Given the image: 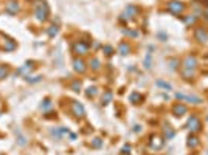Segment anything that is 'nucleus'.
Here are the masks:
<instances>
[{"mask_svg": "<svg viewBox=\"0 0 208 155\" xmlns=\"http://www.w3.org/2000/svg\"><path fill=\"white\" fill-rule=\"evenodd\" d=\"M81 87H83V84H81V81H79V79H75V81L72 82V84H70V88H72L73 92H76V93L81 92Z\"/></svg>", "mask_w": 208, "mask_h": 155, "instance_id": "nucleus-21", "label": "nucleus"}, {"mask_svg": "<svg viewBox=\"0 0 208 155\" xmlns=\"http://www.w3.org/2000/svg\"><path fill=\"white\" fill-rule=\"evenodd\" d=\"M73 51L79 56H84V54L89 53V43L84 42V41H78L73 43Z\"/></svg>", "mask_w": 208, "mask_h": 155, "instance_id": "nucleus-7", "label": "nucleus"}, {"mask_svg": "<svg viewBox=\"0 0 208 155\" xmlns=\"http://www.w3.org/2000/svg\"><path fill=\"white\" fill-rule=\"evenodd\" d=\"M123 33H124V34H128V36H132V37H135V36H137V33H135V31H128V30H124Z\"/></svg>", "mask_w": 208, "mask_h": 155, "instance_id": "nucleus-34", "label": "nucleus"}, {"mask_svg": "<svg viewBox=\"0 0 208 155\" xmlns=\"http://www.w3.org/2000/svg\"><path fill=\"white\" fill-rule=\"evenodd\" d=\"M182 76L185 78V79H193V78L196 76V71H193V70H182Z\"/></svg>", "mask_w": 208, "mask_h": 155, "instance_id": "nucleus-22", "label": "nucleus"}, {"mask_svg": "<svg viewBox=\"0 0 208 155\" xmlns=\"http://www.w3.org/2000/svg\"><path fill=\"white\" fill-rule=\"evenodd\" d=\"M96 93H98L96 87H89V88H87V92H85V95H87V98H93Z\"/></svg>", "mask_w": 208, "mask_h": 155, "instance_id": "nucleus-26", "label": "nucleus"}, {"mask_svg": "<svg viewBox=\"0 0 208 155\" xmlns=\"http://www.w3.org/2000/svg\"><path fill=\"white\" fill-rule=\"evenodd\" d=\"M9 75V70L6 67H3V65H0V79H3V78H6Z\"/></svg>", "mask_w": 208, "mask_h": 155, "instance_id": "nucleus-27", "label": "nucleus"}, {"mask_svg": "<svg viewBox=\"0 0 208 155\" xmlns=\"http://www.w3.org/2000/svg\"><path fill=\"white\" fill-rule=\"evenodd\" d=\"M58 26L56 25H51V26H48V30H47V34L48 36H50V37H54V36H56L58 34Z\"/></svg>", "mask_w": 208, "mask_h": 155, "instance_id": "nucleus-25", "label": "nucleus"}, {"mask_svg": "<svg viewBox=\"0 0 208 155\" xmlns=\"http://www.w3.org/2000/svg\"><path fill=\"white\" fill-rule=\"evenodd\" d=\"M26 81H28V82H39L41 81V76H34L33 79H26Z\"/></svg>", "mask_w": 208, "mask_h": 155, "instance_id": "nucleus-36", "label": "nucleus"}, {"mask_svg": "<svg viewBox=\"0 0 208 155\" xmlns=\"http://www.w3.org/2000/svg\"><path fill=\"white\" fill-rule=\"evenodd\" d=\"M112 98H113V93L110 92V90H106L103 93V98H101V101H103V106L104 104H109L112 101Z\"/></svg>", "mask_w": 208, "mask_h": 155, "instance_id": "nucleus-18", "label": "nucleus"}, {"mask_svg": "<svg viewBox=\"0 0 208 155\" xmlns=\"http://www.w3.org/2000/svg\"><path fill=\"white\" fill-rule=\"evenodd\" d=\"M188 112V107L185 106L183 102H176L172 106V115L174 116H183V115H187Z\"/></svg>", "mask_w": 208, "mask_h": 155, "instance_id": "nucleus-9", "label": "nucleus"}, {"mask_svg": "<svg viewBox=\"0 0 208 155\" xmlns=\"http://www.w3.org/2000/svg\"><path fill=\"white\" fill-rule=\"evenodd\" d=\"M103 50H104V53H106V54H109V56H110V54H113V48H112L110 45H106Z\"/></svg>", "mask_w": 208, "mask_h": 155, "instance_id": "nucleus-30", "label": "nucleus"}, {"mask_svg": "<svg viewBox=\"0 0 208 155\" xmlns=\"http://www.w3.org/2000/svg\"><path fill=\"white\" fill-rule=\"evenodd\" d=\"M16 42L13 41V39H8L6 37V41H5V45H3V48H5V51H13V50H16Z\"/></svg>", "mask_w": 208, "mask_h": 155, "instance_id": "nucleus-17", "label": "nucleus"}, {"mask_svg": "<svg viewBox=\"0 0 208 155\" xmlns=\"http://www.w3.org/2000/svg\"><path fill=\"white\" fill-rule=\"evenodd\" d=\"M199 144H200V140H199V138L196 137L194 134H191V135L188 137V147H191V149H197Z\"/></svg>", "mask_w": 208, "mask_h": 155, "instance_id": "nucleus-14", "label": "nucleus"}, {"mask_svg": "<svg viewBox=\"0 0 208 155\" xmlns=\"http://www.w3.org/2000/svg\"><path fill=\"white\" fill-rule=\"evenodd\" d=\"M72 112L73 115L76 116V118H83V116L85 115V109L81 102L78 101H72Z\"/></svg>", "mask_w": 208, "mask_h": 155, "instance_id": "nucleus-8", "label": "nucleus"}, {"mask_svg": "<svg viewBox=\"0 0 208 155\" xmlns=\"http://www.w3.org/2000/svg\"><path fill=\"white\" fill-rule=\"evenodd\" d=\"M121 152H123L124 155L130 154V146H129V144H124V146H123V149H121Z\"/></svg>", "mask_w": 208, "mask_h": 155, "instance_id": "nucleus-32", "label": "nucleus"}, {"mask_svg": "<svg viewBox=\"0 0 208 155\" xmlns=\"http://www.w3.org/2000/svg\"><path fill=\"white\" fill-rule=\"evenodd\" d=\"M202 2H204V5H205V6L208 8V0H202Z\"/></svg>", "mask_w": 208, "mask_h": 155, "instance_id": "nucleus-39", "label": "nucleus"}, {"mask_svg": "<svg viewBox=\"0 0 208 155\" xmlns=\"http://www.w3.org/2000/svg\"><path fill=\"white\" fill-rule=\"evenodd\" d=\"M137 13H138V9H137V6H134V5H130V6L126 8L124 14H123V19H129V17H135Z\"/></svg>", "mask_w": 208, "mask_h": 155, "instance_id": "nucleus-13", "label": "nucleus"}, {"mask_svg": "<svg viewBox=\"0 0 208 155\" xmlns=\"http://www.w3.org/2000/svg\"><path fill=\"white\" fill-rule=\"evenodd\" d=\"M26 70H33V67H31V64H25V67H22L20 70H19V73H24V71H26Z\"/></svg>", "mask_w": 208, "mask_h": 155, "instance_id": "nucleus-31", "label": "nucleus"}, {"mask_svg": "<svg viewBox=\"0 0 208 155\" xmlns=\"http://www.w3.org/2000/svg\"><path fill=\"white\" fill-rule=\"evenodd\" d=\"M182 70H193V71H196V70H197V58H196L194 54H188V56H185L183 62H182Z\"/></svg>", "mask_w": 208, "mask_h": 155, "instance_id": "nucleus-4", "label": "nucleus"}, {"mask_svg": "<svg viewBox=\"0 0 208 155\" xmlns=\"http://www.w3.org/2000/svg\"><path fill=\"white\" fill-rule=\"evenodd\" d=\"M204 16H205V19H207V20H208V8H207V9H205V11H204Z\"/></svg>", "mask_w": 208, "mask_h": 155, "instance_id": "nucleus-38", "label": "nucleus"}, {"mask_svg": "<svg viewBox=\"0 0 208 155\" xmlns=\"http://www.w3.org/2000/svg\"><path fill=\"white\" fill-rule=\"evenodd\" d=\"M101 144H103L101 138H93V141H92V147H101Z\"/></svg>", "mask_w": 208, "mask_h": 155, "instance_id": "nucleus-28", "label": "nucleus"}, {"mask_svg": "<svg viewBox=\"0 0 208 155\" xmlns=\"http://www.w3.org/2000/svg\"><path fill=\"white\" fill-rule=\"evenodd\" d=\"M141 95L140 93H137V92H134V93H130V96H129V101L132 102V104H138V102H141Z\"/></svg>", "mask_w": 208, "mask_h": 155, "instance_id": "nucleus-20", "label": "nucleus"}, {"mask_svg": "<svg viewBox=\"0 0 208 155\" xmlns=\"http://www.w3.org/2000/svg\"><path fill=\"white\" fill-rule=\"evenodd\" d=\"M118 51L121 53L123 56H128V54L130 53V45H129L128 42H121V43L118 45Z\"/></svg>", "mask_w": 208, "mask_h": 155, "instance_id": "nucleus-16", "label": "nucleus"}, {"mask_svg": "<svg viewBox=\"0 0 208 155\" xmlns=\"http://www.w3.org/2000/svg\"><path fill=\"white\" fill-rule=\"evenodd\" d=\"M196 20H197V16H187V17H183V22L187 25H194Z\"/></svg>", "mask_w": 208, "mask_h": 155, "instance_id": "nucleus-23", "label": "nucleus"}, {"mask_svg": "<svg viewBox=\"0 0 208 155\" xmlns=\"http://www.w3.org/2000/svg\"><path fill=\"white\" fill-rule=\"evenodd\" d=\"M19 9H20L19 2H16V0H9V2H6V5H5V11H6L8 14H11V16L17 14Z\"/></svg>", "mask_w": 208, "mask_h": 155, "instance_id": "nucleus-10", "label": "nucleus"}, {"mask_svg": "<svg viewBox=\"0 0 208 155\" xmlns=\"http://www.w3.org/2000/svg\"><path fill=\"white\" fill-rule=\"evenodd\" d=\"M176 99H177V101H187V102H191V104H200L202 102V99L199 96L185 95V93H180V92L176 93Z\"/></svg>", "mask_w": 208, "mask_h": 155, "instance_id": "nucleus-6", "label": "nucleus"}, {"mask_svg": "<svg viewBox=\"0 0 208 155\" xmlns=\"http://www.w3.org/2000/svg\"><path fill=\"white\" fill-rule=\"evenodd\" d=\"M177 64H179V62H177V60H172V62H171V68L174 70V68H176V67H177Z\"/></svg>", "mask_w": 208, "mask_h": 155, "instance_id": "nucleus-37", "label": "nucleus"}, {"mask_svg": "<svg viewBox=\"0 0 208 155\" xmlns=\"http://www.w3.org/2000/svg\"><path fill=\"white\" fill-rule=\"evenodd\" d=\"M73 68H75V71H78V73H84V71L87 70L85 62L81 58H75L73 59Z\"/></svg>", "mask_w": 208, "mask_h": 155, "instance_id": "nucleus-11", "label": "nucleus"}, {"mask_svg": "<svg viewBox=\"0 0 208 155\" xmlns=\"http://www.w3.org/2000/svg\"><path fill=\"white\" fill-rule=\"evenodd\" d=\"M145 67L146 68H151V53L146 54V59H145Z\"/></svg>", "mask_w": 208, "mask_h": 155, "instance_id": "nucleus-29", "label": "nucleus"}, {"mask_svg": "<svg viewBox=\"0 0 208 155\" xmlns=\"http://www.w3.org/2000/svg\"><path fill=\"white\" fill-rule=\"evenodd\" d=\"M157 85H158V87H162V88H165V90H172V85L169 84V82L162 81V79H158V81H157Z\"/></svg>", "mask_w": 208, "mask_h": 155, "instance_id": "nucleus-24", "label": "nucleus"}, {"mask_svg": "<svg viewBox=\"0 0 208 155\" xmlns=\"http://www.w3.org/2000/svg\"><path fill=\"white\" fill-rule=\"evenodd\" d=\"M163 134H165L166 140H172L174 135H176V132H174V129L169 124H165V126H163Z\"/></svg>", "mask_w": 208, "mask_h": 155, "instance_id": "nucleus-15", "label": "nucleus"}, {"mask_svg": "<svg viewBox=\"0 0 208 155\" xmlns=\"http://www.w3.org/2000/svg\"><path fill=\"white\" fill-rule=\"evenodd\" d=\"M194 39L199 43L208 42V30L204 28V26H196V30H194Z\"/></svg>", "mask_w": 208, "mask_h": 155, "instance_id": "nucleus-5", "label": "nucleus"}, {"mask_svg": "<svg viewBox=\"0 0 208 155\" xmlns=\"http://www.w3.org/2000/svg\"><path fill=\"white\" fill-rule=\"evenodd\" d=\"M16 132H17V134H19V143H20V144H22V146H24V144H26L25 138H24V137L20 135V132H19V130H16Z\"/></svg>", "mask_w": 208, "mask_h": 155, "instance_id": "nucleus-33", "label": "nucleus"}, {"mask_svg": "<svg viewBox=\"0 0 208 155\" xmlns=\"http://www.w3.org/2000/svg\"><path fill=\"white\" fill-rule=\"evenodd\" d=\"M48 13H50V9H48V5L45 2H39V3H37L36 11H34L37 20H39V22H45L48 19Z\"/></svg>", "mask_w": 208, "mask_h": 155, "instance_id": "nucleus-2", "label": "nucleus"}, {"mask_svg": "<svg viewBox=\"0 0 208 155\" xmlns=\"http://www.w3.org/2000/svg\"><path fill=\"white\" fill-rule=\"evenodd\" d=\"M90 68L93 70V71H98V70L101 68V60L98 59V58H93V59L90 60Z\"/></svg>", "mask_w": 208, "mask_h": 155, "instance_id": "nucleus-19", "label": "nucleus"}, {"mask_svg": "<svg viewBox=\"0 0 208 155\" xmlns=\"http://www.w3.org/2000/svg\"><path fill=\"white\" fill-rule=\"evenodd\" d=\"M51 106V102H50V99H45V101H43V109H48Z\"/></svg>", "mask_w": 208, "mask_h": 155, "instance_id": "nucleus-35", "label": "nucleus"}, {"mask_svg": "<svg viewBox=\"0 0 208 155\" xmlns=\"http://www.w3.org/2000/svg\"><path fill=\"white\" fill-rule=\"evenodd\" d=\"M166 11L174 16H182L185 13V3L180 0H169L166 5Z\"/></svg>", "mask_w": 208, "mask_h": 155, "instance_id": "nucleus-1", "label": "nucleus"}, {"mask_svg": "<svg viewBox=\"0 0 208 155\" xmlns=\"http://www.w3.org/2000/svg\"><path fill=\"white\" fill-rule=\"evenodd\" d=\"M163 146V140L158 135H152L151 137V147L155 149V151H158V149H162Z\"/></svg>", "mask_w": 208, "mask_h": 155, "instance_id": "nucleus-12", "label": "nucleus"}, {"mask_svg": "<svg viewBox=\"0 0 208 155\" xmlns=\"http://www.w3.org/2000/svg\"><path fill=\"white\" fill-rule=\"evenodd\" d=\"M187 127L189 129L191 134H199V132L202 130V121L199 119L197 115H191L188 123H187Z\"/></svg>", "mask_w": 208, "mask_h": 155, "instance_id": "nucleus-3", "label": "nucleus"}]
</instances>
